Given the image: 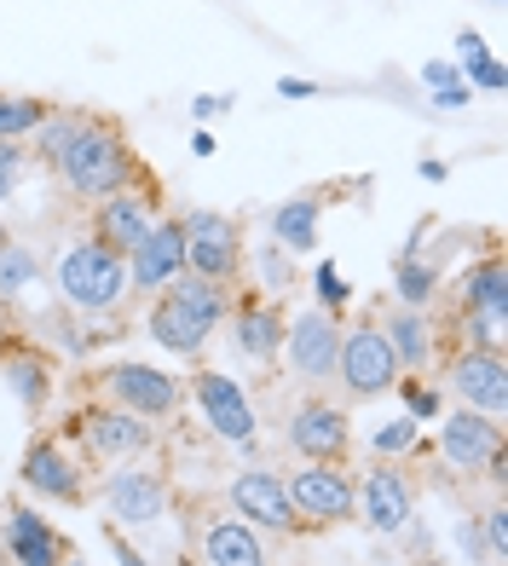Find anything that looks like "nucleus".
I'll list each match as a JSON object with an SVG mask.
<instances>
[{
  "label": "nucleus",
  "mask_w": 508,
  "mask_h": 566,
  "mask_svg": "<svg viewBox=\"0 0 508 566\" xmlns=\"http://www.w3.org/2000/svg\"><path fill=\"white\" fill-rule=\"evenodd\" d=\"M191 150L197 157H214V134H191Z\"/></svg>",
  "instance_id": "obj_45"
},
{
  "label": "nucleus",
  "mask_w": 508,
  "mask_h": 566,
  "mask_svg": "<svg viewBox=\"0 0 508 566\" xmlns=\"http://www.w3.org/2000/svg\"><path fill=\"white\" fill-rule=\"evenodd\" d=\"M393 290H399V306H422L440 295V272L434 266H422V261H399V277H393Z\"/></svg>",
  "instance_id": "obj_29"
},
{
  "label": "nucleus",
  "mask_w": 508,
  "mask_h": 566,
  "mask_svg": "<svg viewBox=\"0 0 508 566\" xmlns=\"http://www.w3.org/2000/svg\"><path fill=\"white\" fill-rule=\"evenodd\" d=\"M456 53H463V64H474V59H486V41H479L474 30H463L456 35Z\"/></svg>",
  "instance_id": "obj_42"
},
{
  "label": "nucleus",
  "mask_w": 508,
  "mask_h": 566,
  "mask_svg": "<svg viewBox=\"0 0 508 566\" xmlns=\"http://www.w3.org/2000/svg\"><path fill=\"white\" fill-rule=\"evenodd\" d=\"M416 440H422V422L399 417V422H388V428H375L370 451H375V457H404V451H416Z\"/></svg>",
  "instance_id": "obj_32"
},
{
  "label": "nucleus",
  "mask_w": 508,
  "mask_h": 566,
  "mask_svg": "<svg viewBox=\"0 0 508 566\" xmlns=\"http://www.w3.org/2000/svg\"><path fill=\"white\" fill-rule=\"evenodd\" d=\"M232 347L243 358H254V365H266V358L284 353V313H277L272 301L261 295H248L237 301V329H232Z\"/></svg>",
  "instance_id": "obj_20"
},
{
  "label": "nucleus",
  "mask_w": 508,
  "mask_h": 566,
  "mask_svg": "<svg viewBox=\"0 0 508 566\" xmlns=\"http://www.w3.org/2000/svg\"><path fill=\"white\" fill-rule=\"evenodd\" d=\"M468 98H474V87H463V82H451V87H440V93H434V105H440V111H463Z\"/></svg>",
  "instance_id": "obj_39"
},
{
  "label": "nucleus",
  "mask_w": 508,
  "mask_h": 566,
  "mask_svg": "<svg viewBox=\"0 0 508 566\" xmlns=\"http://www.w3.org/2000/svg\"><path fill=\"white\" fill-rule=\"evenodd\" d=\"M202 560L209 566H272L261 532H254L248 521H237V514L209 521V532H202Z\"/></svg>",
  "instance_id": "obj_21"
},
{
  "label": "nucleus",
  "mask_w": 508,
  "mask_h": 566,
  "mask_svg": "<svg viewBox=\"0 0 508 566\" xmlns=\"http://www.w3.org/2000/svg\"><path fill=\"white\" fill-rule=\"evenodd\" d=\"M375 329H381V342L393 347L399 370H427V358H434V324H427V313H416V306H393Z\"/></svg>",
  "instance_id": "obj_22"
},
{
  "label": "nucleus",
  "mask_w": 508,
  "mask_h": 566,
  "mask_svg": "<svg viewBox=\"0 0 508 566\" xmlns=\"http://www.w3.org/2000/svg\"><path fill=\"white\" fill-rule=\"evenodd\" d=\"M463 313H502V318H508V272H502V254H486L479 266H468V277H463Z\"/></svg>",
  "instance_id": "obj_25"
},
{
  "label": "nucleus",
  "mask_w": 508,
  "mask_h": 566,
  "mask_svg": "<svg viewBox=\"0 0 508 566\" xmlns=\"http://www.w3.org/2000/svg\"><path fill=\"white\" fill-rule=\"evenodd\" d=\"M225 497H232L237 521H248L254 532H277V537L300 532V514H295V503H289L284 474H272V469H243Z\"/></svg>",
  "instance_id": "obj_6"
},
{
  "label": "nucleus",
  "mask_w": 508,
  "mask_h": 566,
  "mask_svg": "<svg viewBox=\"0 0 508 566\" xmlns=\"http://www.w3.org/2000/svg\"><path fill=\"white\" fill-rule=\"evenodd\" d=\"M105 537H110V544H116V555H121V566H150L134 544H127V537H121V526H105Z\"/></svg>",
  "instance_id": "obj_40"
},
{
  "label": "nucleus",
  "mask_w": 508,
  "mask_h": 566,
  "mask_svg": "<svg viewBox=\"0 0 508 566\" xmlns=\"http://www.w3.org/2000/svg\"><path fill=\"white\" fill-rule=\"evenodd\" d=\"M82 440H87V451L93 457H110V462H121V457H139V451H150V422L145 417H134V410H121V405H98V410H87L82 417Z\"/></svg>",
  "instance_id": "obj_17"
},
{
  "label": "nucleus",
  "mask_w": 508,
  "mask_h": 566,
  "mask_svg": "<svg viewBox=\"0 0 508 566\" xmlns=\"http://www.w3.org/2000/svg\"><path fill=\"white\" fill-rule=\"evenodd\" d=\"M451 388H456V399H463V410H479V417L502 422V410H508V365H502V353L468 347L451 365Z\"/></svg>",
  "instance_id": "obj_10"
},
{
  "label": "nucleus",
  "mask_w": 508,
  "mask_h": 566,
  "mask_svg": "<svg viewBox=\"0 0 508 566\" xmlns=\"http://www.w3.org/2000/svg\"><path fill=\"white\" fill-rule=\"evenodd\" d=\"M0 544H7V555H12L18 566H59V560H64V537H59L53 521H46V514H35L30 503L7 509Z\"/></svg>",
  "instance_id": "obj_18"
},
{
  "label": "nucleus",
  "mask_w": 508,
  "mask_h": 566,
  "mask_svg": "<svg viewBox=\"0 0 508 566\" xmlns=\"http://www.w3.org/2000/svg\"><path fill=\"white\" fill-rule=\"evenodd\" d=\"M127 290H134V283H127V254L105 249L98 238L64 249V261H59V295L75 306V313H93V318L98 313H116Z\"/></svg>",
  "instance_id": "obj_2"
},
{
  "label": "nucleus",
  "mask_w": 508,
  "mask_h": 566,
  "mask_svg": "<svg viewBox=\"0 0 508 566\" xmlns=\"http://www.w3.org/2000/svg\"><path fill=\"white\" fill-rule=\"evenodd\" d=\"M180 272H186V231H180V220H157L145 231V243L127 254V283L134 290H162Z\"/></svg>",
  "instance_id": "obj_16"
},
{
  "label": "nucleus",
  "mask_w": 508,
  "mask_h": 566,
  "mask_svg": "<svg viewBox=\"0 0 508 566\" xmlns=\"http://www.w3.org/2000/svg\"><path fill=\"white\" fill-rule=\"evenodd\" d=\"M336 353H341V318L313 306V313H300L289 324V342H284V358L295 381H329L336 376Z\"/></svg>",
  "instance_id": "obj_9"
},
{
  "label": "nucleus",
  "mask_w": 508,
  "mask_h": 566,
  "mask_svg": "<svg viewBox=\"0 0 508 566\" xmlns=\"http://www.w3.org/2000/svg\"><path fill=\"white\" fill-rule=\"evenodd\" d=\"M220 111H232V98H225V93H209V98H197V105H191L197 122H209V116H220Z\"/></svg>",
  "instance_id": "obj_41"
},
{
  "label": "nucleus",
  "mask_w": 508,
  "mask_h": 566,
  "mask_svg": "<svg viewBox=\"0 0 508 566\" xmlns=\"http://www.w3.org/2000/svg\"><path fill=\"white\" fill-rule=\"evenodd\" d=\"M254 266H261V283H266V290L272 295H284L289 290V283H295V272H289V261H284V249H261V261H254Z\"/></svg>",
  "instance_id": "obj_33"
},
{
  "label": "nucleus",
  "mask_w": 508,
  "mask_h": 566,
  "mask_svg": "<svg viewBox=\"0 0 508 566\" xmlns=\"http://www.w3.org/2000/svg\"><path fill=\"white\" fill-rule=\"evenodd\" d=\"M145 329H150V342H162L168 353H186V358H191V353H202V347H209V336H214V329H202L197 318H186L180 306H168V301L150 306Z\"/></svg>",
  "instance_id": "obj_24"
},
{
  "label": "nucleus",
  "mask_w": 508,
  "mask_h": 566,
  "mask_svg": "<svg viewBox=\"0 0 508 566\" xmlns=\"http://www.w3.org/2000/svg\"><path fill=\"white\" fill-rule=\"evenodd\" d=\"M105 388L121 410H134V417H145V422L173 417V410L186 405L180 376H168L162 365H116V370H105Z\"/></svg>",
  "instance_id": "obj_8"
},
{
  "label": "nucleus",
  "mask_w": 508,
  "mask_h": 566,
  "mask_svg": "<svg viewBox=\"0 0 508 566\" xmlns=\"http://www.w3.org/2000/svg\"><path fill=\"white\" fill-rule=\"evenodd\" d=\"M23 179V139H0V202L18 191Z\"/></svg>",
  "instance_id": "obj_34"
},
{
  "label": "nucleus",
  "mask_w": 508,
  "mask_h": 566,
  "mask_svg": "<svg viewBox=\"0 0 508 566\" xmlns=\"http://www.w3.org/2000/svg\"><path fill=\"white\" fill-rule=\"evenodd\" d=\"M352 514L381 532V537H393L411 526V514H416V497H411V480H404L399 469H388V462H375V469H364V480H352Z\"/></svg>",
  "instance_id": "obj_7"
},
{
  "label": "nucleus",
  "mask_w": 508,
  "mask_h": 566,
  "mask_svg": "<svg viewBox=\"0 0 508 566\" xmlns=\"http://www.w3.org/2000/svg\"><path fill=\"white\" fill-rule=\"evenodd\" d=\"M440 457L451 462L456 474H479L502 457V422L479 417V410H456L440 428Z\"/></svg>",
  "instance_id": "obj_12"
},
{
  "label": "nucleus",
  "mask_w": 508,
  "mask_h": 566,
  "mask_svg": "<svg viewBox=\"0 0 508 566\" xmlns=\"http://www.w3.org/2000/svg\"><path fill=\"white\" fill-rule=\"evenodd\" d=\"M393 388L404 394V405H411V422L440 417V394H434V388H422V381H393Z\"/></svg>",
  "instance_id": "obj_36"
},
{
  "label": "nucleus",
  "mask_w": 508,
  "mask_h": 566,
  "mask_svg": "<svg viewBox=\"0 0 508 566\" xmlns=\"http://www.w3.org/2000/svg\"><path fill=\"white\" fill-rule=\"evenodd\" d=\"M463 70H468V82H463V87L502 93V64H497V59H474V64H463Z\"/></svg>",
  "instance_id": "obj_37"
},
{
  "label": "nucleus",
  "mask_w": 508,
  "mask_h": 566,
  "mask_svg": "<svg viewBox=\"0 0 508 566\" xmlns=\"http://www.w3.org/2000/svg\"><path fill=\"white\" fill-rule=\"evenodd\" d=\"M75 122H82V116H70V111H46V122L30 134V145L41 150L46 163H59V150H64V145H70V134H75Z\"/></svg>",
  "instance_id": "obj_30"
},
{
  "label": "nucleus",
  "mask_w": 508,
  "mask_h": 566,
  "mask_svg": "<svg viewBox=\"0 0 508 566\" xmlns=\"http://www.w3.org/2000/svg\"><path fill=\"white\" fill-rule=\"evenodd\" d=\"M180 231H186V272L209 277V283H237V272H243V231H237L232 214L191 209L180 220Z\"/></svg>",
  "instance_id": "obj_3"
},
{
  "label": "nucleus",
  "mask_w": 508,
  "mask_h": 566,
  "mask_svg": "<svg viewBox=\"0 0 508 566\" xmlns=\"http://www.w3.org/2000/svg\"><path fill=\"white\" fill-rule=\"evenodd\" d=\"M59 566H87V560H59Z\"/></svg>",
  "instance_id": "obj_47"
},
{
  "label": "nucleus",
  "mask_w": 508,
  "mask_h": 566,
  "mask_svg": "<svg viewBox=\"0 0 508 566\" xmlns=\"http://www.w3.org/2000/svg\"><path fill=\"white\" fill-rule=\"evenodd\" d=\"M272 238H277V249L307 254V249L318 243V197H289V202H277V209H272Z\"/></svg>",
  "instance_id": "obj_26"
},
{
  "label": "nucleus",
  "mask_w": 508,
  "mask_h": 566,
  "mask_svg": "<svg viewBox=\"0 0 508 566\" xmlns=\"http://www.w3.org/2000/svg\"><path fill=\"white\" fill-rule=\"evenodd\" d=\"M422 82L427 87H451L456 82V64H422Z\"/></svg>",
  "instance_id": "obj_43"
},
{
  "label": "nucleus",
  "mask_w": 508,
  "mask_h": 566,
  "mask_svg": "<svg viewBox=\"0 0 508 566\" xmlns=\"http://www.w3.org/2000/svg\"><path fill=\"white\" fill-rule=\"evenodd\" d=\"M12 243V231H7V220H0V249H7Z\"/></svg>",
  "instance_id": "obj_46"
},
{
  "label": "nucleus",
  "mask_w": 508,
  "mask_h": 566,
  "mask_svg": "<svg viewBox=\"0 0 508 566\" xmlns=\"http://www.w3.org/2000/svg\"><path fill=\"white\" fill-rule=\"evenodd\" d=\"M289 485V503L300 514V526H341L352 521V480L341 462H307V469H295Z\"/></svg>",
  "instance_id": "obj_5"
},
{
  "label": "nucleus",
  "mask_w": 508,
  "mask_h": 566,
  "mask_svg": "<svg viewBox=\"0 0 508 566\" xmlns=\"http://www.w3.org/2000/svg\"><path fill=\"white\" fill-rule=\"evenodd\" d=\"M7 388L18 394L23 410H41L46 394H53V376H46V365H41L35 353H12L7 358Z\"/></svg>",
  "instance_id": "obj_27"
},
{
  "label": "nucleus",
  "mask_w": 508,
  "mask_h": 566,
  "mask_svg": "<svg viewBox=\"0 0 508 566\" xmlns=\"http://www.w3.org/2000/svg\"><path fill=\"white\" fill-rule=\"evenodd\" d=\"M105 509L116 526H157L168 514V480L157 469H116L105 480Z\"/></svg>",
  "instance_id": "obj_15"
},
{
  "label": "nucleus",
  "mask_w": 508,
  "mask_h": 566,
  "mask_svg": "<svg viewBox=\"0 0 508 566\" xmlns=\"http://www.w3.org/2000/svg\"><path fill=\"white\" fill-rule=\"evenodd\" d=\"M30 283H35V254L7 243L0 249V295H18V290H30Z\"/></svg>",
  "instance_id": "obj_31"
},
{
  "label": "nucleus",
  "mask_w": 508,
  "mask_h": 566,
  "mask_svg": "<svg viewBox=\"0 0 508 566\" xmlns=\"http://www.w3.org/2000/svg\"><path fill=\"white\" fill-rule=\"evenodd\" d=\"M289 446L307 457V462H341L347 446H352V422H347V410L341 405H329V399H307L289 417Z\"/></svg>",
  "instance_id": "obj_13"
},
{
  "label": "nucleus",
  "mask_w": 508,
  "mask_h": 566,
  "mask_svg": "<svg viewBox=\"0 0 508 566\" xmlns=\"http://www.w3.org/2000/svg\"><path fill=\"white\" fill-rule=\"evenodd\" d=\"M59 174H64L70 197L105 202V197H116V191L134 186L139 163H134V150H127V139H121L116 122L82 116V122H75V134H70V145L59 150Z\"/></svg>",
  "instance_id": "obj_1"
},
{
  "label": "nucleus",
  "mask_w": 508,
  "mask_h": 566,
  "mask_svg": "<svg viewBox=\"0 0 508 566\" xmlns=\"http://www.w3.org/2000/svg\"><path fill=\"white\" fill-rule=\"evenodd\" d=\"M197 405H202V422H209L220 440H232V446H254V405L248 394L237 388L232 376H220V370H197Z\"/></svg>",
  "instance_id": "obj_14"
},
{
  "label": "nucleus",
  "mask_w": 508,
  "mask_h": 566,
  "mask_svg": "<svg viewBox=\"0 0 508 566\" xmlns=\"http://www.w3.org/2000/svg\"><path fill=\"white\" fill-rule=\"evenodd\" d=\"M162 301L180 306V313L197 318L202 329H220L225 313H232V295H225V283H209V277H197V272L168 277V283H162Z\"/></svg>",
  "instance_id": "obj_23"
},
{
  "label": "nucleus",
  "mask_w": 508,
  "mask_h": 566,
  "mask_svg": "<svg viewBox=\"0 0 508 566\" xmlns=\"http://www.w3.org/2000/svg\"><path fill=\"white\" fill-rule=\"evenodd\" d=\"M277 93H284V98H313V82H295V75H289V82H277Z\"/></svg>",
  "instance_id": "obj_44"
},
{
  "label": "nucleus",
  "mask_w": 508,
  "mask_h": 566,
  "mask_svg": "<svg viewBox=\"0 0 508 566\" xmlns=\"http://www.w3.org/2000/svg\"><path fill=\"white\" fill-rule=\"evenodd\" d=\"M23 485H30L35 497H53V503H82L87 485H82V469L53 446V440H35L23 451Z\"/></svg>",
  "instance_id": "obj_19"
},
{
  "label": "nucleus",
  "mask_w": 508,
  "mask_h": 566,
  "mask_svg": "<svg viewBox=\"0 0 508 566\" xmlns=\"http://www.w3.org/2000/svg\"><path fill=\"white\" fill-rule=\"evenodd\" d=\"M336 376H341L347 399H375V394H388L404 370H399V358H393L388 342H381L375 324H352V329H341Z\"/></svg>",
  "instance_id": "obj_4"
},
{
  "label": "nucleus",
  "mask_w": 508,
  "mask_h": 566,
  "mask_svg": "<svg viewBox=\"0 0 508 566\" xmlns=\"http://www.w3.org/2000/svg\"><path fill=\"white\" fill-rule=\"evenodd\" d=\"M508 555V509H491L486 514V560H502Z\"/></svg>",
  "instance_id": "obj_38"
},
{
  "label": "nucleus",
  "mask_w": 508,
  "mask_h": 566,
  "mask_svg": "<svg viewBox=\"0 0 508 566\" xmlns=\"http://www.w3.org/2000/svg\"><path fill=\"white\" fill-rule=\"evenodd\" d=\"M0 329H7V324H0Z\"/></svg>",
  "instance_id": "obj_48"
},
{
  "label": "nucleus",
  "mask_w": 508,
  "mask_h": 566,
  "mask_svg": "<svg viewBox=\"0 0 508 566\" xmlns=\"http://www.w3.org/2000/svg\"><path fill=\"white\" fill-rule=\"evenodd\" d=\"M313 290H318V306H324V313H336V306H347V283H341L336 261H324V266H318V283H313Z\"/></svg>",
  "instance_id": "obj_35"
},
{
  "label": "nucleus",
  "mask_w": 508,
  "mask_h": 566,
  "mask_svg": "<svg viewBox=\"0 0 508 566\" xmlns=\"http://www.w3.org/2000/svg\"><path fill=\"white\" fill-rule=\"evenodd\" d=\"M46 98H23V93H0V139H30L46 122Z\"/></svg>",
  "instance_id": "obj_28"
},
{
  "label": "nucleus",
  "mask_w": 508,
  "mask_h": 566,
  "mask_svg": "<svg viewBox=\"0 0 508 566\" xmlns=\"http://www.w3.org/2000/svg\"><path fill=\"white\" fill-rule=\"evenodd\" d=\"M157 226V191H116V197H105V202H93V238L105 243V249H116V254H134L139 243H145V231Z\"/></svg>",
  "instance_id": "obj_11"
}]
</instances>
